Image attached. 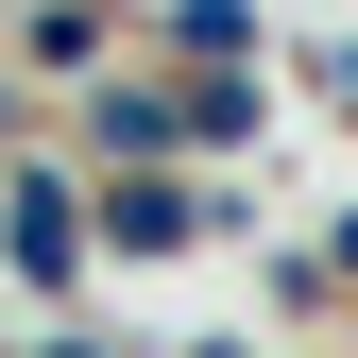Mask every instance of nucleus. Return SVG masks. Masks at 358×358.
<instances>
[{
    "mask_svg": "<svg viewBox=\"0 0 358 358\" xmlns=\"http://www.w3.org/2000/svg\"><path fill=\"white\" fill-rule=\"evenodd\" d=\"M85 239H103V188H69V171H17V188H0V256H17V290H69Z\"/></svg>",
    "mask_w": 358,
    "mask_h": 358,
    "instance_id": "f257e3e1",
    "label": "nucleus"
},
{
    "mask_svg": "<svg viewBox=\"0 0 358 358\" xmlns=\"http://www.w3.org/2000/svg\"><path fill=\"white\" fill-rule=\"evenodd\" d=\"M205 222H239V205L171 188V171H120V188H103V239H120V256H171V239H205Z\"/></svg>",
    "mask_w": 358,
    "mask_h": 358,
    "instance_id": "f03ea898",
    "label": "nucleus"
},
{
    "mask_svg": "<svg viewBox=\"0 0 358 358\" xmlns=\"http://www.w3.org/2000/svg\"><path fill=\"white\" fill-rule=\"evenodd\" d=\"M188 137H205V103H171V85H120V69H103V154H120V171H154V154H188Z\"/></svg>",
    "mask_w": 358,
    "mask_h": 358,
    "instance_id": "7ed1b4c3",
    "label": "nucleus"
},
{
    "mask_svg": "<svg viewBox=\"0 0 358 358\" xmlns=\"http://www.w3.org/2000/svg\"><path fill=\"white\" fill-rule=\"evenodd\" d=\"M34 358H120V341H34Z\"/></svg>",
    "mask_w": 358,
    "mask_h": 358,
    "instance_id": "20e7f679",
    "label": "nucleus"
},
{
    "mask_svg": "<svg viewBox=\"0 0 358 358\" xmlns=\"http://www.w3.org/2000/svg\"><path fill=\"white\" fill-rule=\"evenodd\" d=\"M341 273H358V222H341Z\"/></svg>",
    "mask_w": 358,
    "mask_h": 358,
    "instance_id": "39448f33",
    "label": "nucleus"
},
{
    "mask_svg": "<svg viewBox=\"0 0 358 358\" xmlns=\"http://www.w3.org/2000/svg\"><path fill=\"white\" fill-rule=\"evenodd\" d=\"M205 358H239V341H205Z\"/></svg>",
    "mask_w": 358,
    "mask_h": 358,
    "instance_id": "423d86ee",
    "label": "nucleus"
},
{
    "mask_svg": "<svg viewBox=\"0 0 358 358\" xmlns=\"http://www.w3.org/2000/svg\"><path fill=\"white\" fill-rule=\"evenodd\" d=\"M0 120H17V103H0Z\"/></svg>",
    "mask_w": 358,
    "mask_h": 358,
    "instance_id": "0eeeda50",
    "label": "nucleus"
}]
</instances>
